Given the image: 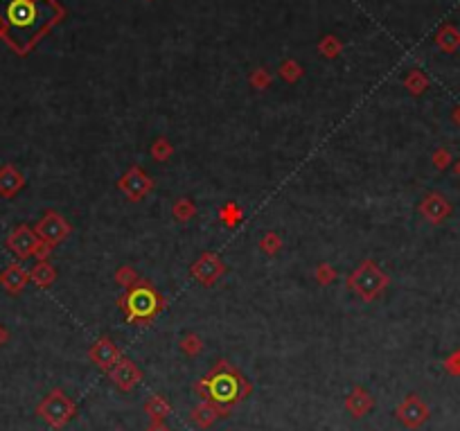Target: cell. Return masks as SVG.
Instances as JSON below:
<instances>
[{"label": "cell", "mask_w": 460, "mask_h": 431, "mask_svg": "<svg viewBox=\"0 0 460 431\" xmlns=\"http://www.w3.org/2000/svg\"><path fill=\"white\" fill-rule=\"evenodd\" d=\"M66 12L57 0H0V21L5 25V41L25 57Z\"/></svg>", "instance_id": "cell-1"}, {"label": "cell", "mask_w": 460, "mask_h": 431, "mask_svg": "<svg viewBox=\"0 0 460 431\" xmlns=\"http://www.w3.org/2000/svg\"><path fill=\"white\" fill-rule=\"evenodd\" d=\"M196 391L201 393L203 400L214 402L230 411L235 404H239L244 398H248L253 386L230 362L219 359L212 371L196 384Z\"/></svg>", "instance_id": "cell-2"}, {"label": "cell", "mask_w": 460, "mask_h": 431, "mask_svg": "<svg viewBox=\"0 0 460 431\" xmlns=\"http://www.w3.org/2000/svg\"><path fill=\"white\" fill-rule=\"evenodd\" d=\"M120 307L129 323H149L165 307V301L156 291V287L140 278L120 298Z\"/></svg>", "instance_id": "cell-3"}, {"label": "cell", "mask_w": 460, "mask_h": 431, "mask_svg": "<svg viewBox=\"0 0 460 431\" xmlns=\"http://www.w3.org/2000/svg\"><path fill=\"white\" fill-rule=\"evenodd\" d=\"M386 287H388V276L373 262V260H364L348 278V289L352 294H357L359 298L366 303L379 298Z\"/></svg>", "instance_id": "cell-4"}, {"label": "cell", "mask_w": 460, "mask_h": 431, "mask_svg": "<svg viewBox=\"0 0 460 431\" xmlns=\"http://www.w3.org/2000/svg\"><path fill=\"white\" fill-rule=\"evenodd\" d=\"M36 416H39L45 425L52 429H63L68 422L77 416V404L66 391L52 389L36 407Z\"/></svg>", "instance_id": "cell-5"}, {"label": "cell", "mask_w": 460, "mask_h": 431, "mask_svg": "<svg viewBox=\"0 0 460 431\" xmlns=\"http://www.w3.org/2000/svg\"><path fill=\"white\" fill-rule=\"evenodd\" d=\"M70 230H72V226L61 217L57 210H48L41 217V221L34 226L36 237H39L41 242H45L48 246L61 244V242L70 235Z\"/></svg>", "instance_id": "cell-6"}, {"label": "cell", "mask_w": 460, "mask_h": 431, "mask_svg": "<svg viewBox=\"0 0 460 431\" xmlns=\"http://www.w3.org/2000/svg\"><path fill=\"white\" fill-rule=\"evenodd\" d=\"M395 418L409 429H420L429 420V407L418 395H406L404 402L395 409Z\"/></svg>", "instance_id": "cell-7"}, {"label": "cell", "mask_w": 460, "mask_h": 431, "mask_svg": "<svg viewBox=\"0 0 460 431\" xmlns=\"http://www.w3.org/2000/svg\"><path fill=\"white\" fill-rule=\"evenodd\" d=\"M39 244H41V239L36 237L34 228L25 226V223H23V226H16L12 233H9V237H7V248L12 251V253L18 260L32 257L36 253V248H39Z\"/></svg>", "instance_id": "cell-8"}, {"label": "cell", "mask_w": 460, "mask_h": 431, "mask_svg": "<svg viewBox=\"0 0 460 431\" xmlns=\"http://www.w3.org/2000/svg\"><path fill=\"white\" fill-rule=\"evenodd\" d=\"M117 187L129 196V201H140V199H144L149 192H151V187H153V181L149 178V174L144 172L142 167H131L129 172H126L122 178H120V183H117Z\"/></svg>", "instance_id": "cell-9"}, {"label": "cell", "mask_w": 460, "mask_h": 431, "mask_svg": "<svg viewBox=\"0 0 460 431\" xmlns=\"http://www.w3.org/2000/svg\"><path fill=\"white\" fill-rule=\"evenodd\" d=\"M88 359L99 368V371L108 373L122 359V353H120V348H117L111 339L104 337V339H99V341H95L93 346H90Z\"/></svg>", "instance_id": "cell-10"}, {"label": "cell", "mask_w": 460, "mask_h": 431, "mask_svg": "<svg viewBox=\"0 0 460 431\" xmlns=\"http://www.w3.org/2000/svg\"><path fill=\"white\" fill-rule=\"evenodd\" d=\"M108 377H111V382L117 386L120 391H124V393H129V391H133L135 386H138L140 382H142V371L138 366H135L131 359H120L111 371H108Z\"/></svg>", "instance_id": "cell-11"}, {"label": "cell", "mask_w": 460, "mask_h": 431, "mask_svg": "<svg viewBox=\"0 0 460 431\" xmlns=\"http://www.w3.org/2000/svg\"><path fill=\"white\" fill-rule=\"evenodd\" d=\"M223 271H225V267H223V262L214 253H203L192 264V276L201 285H205V287L214 285L223 276Z\"/></svg>", "instance_id": "cell-12"}, {"label": "cell", "mask_w": 460, "mask_h": 431, "mask_svg": "<svg viewBox=\"0 0 460 431\" xmlns=\"http://www.w3.org/2000/svg\"><path fill=\"white\" fill-rule=\"evenodd\" d=\"M420 212H422V217L427 219V221H431V223H442V221H445L449 214H451V203H449L442 194L431 192V194H427V196L422 199Z\"/></svg>", "instance_id": "cell-13"}, {"label": "cell", "mask_w": 460, "mask_h": 431, "mask_svg": "<svg viewBox=\"0 0 460 431\" xmlns=\"http://www.w3.org/2000/svg\"><path fill=\"white\" fill-rule=\"evenodd\" d=\"M27 282H30V271H27V269L23 264H18V262L7 264L3 269V273H0V287H3V289L7 294H12V296L21 294Z\"/></svg>", "instance_id": "cell-14"}, {"label": "cell", "mask_w": 460, "mask_h": 431, "mask_svg": "<svg viewBox=\"0 0 460 431\" xmlns=\"http://www.w3.org/2000/svg\"><path fill=\"white\" fill-rule=\"evenodd\" d=\"M225 416H228V409H223V407H219V404H214V402L203 400L196 409H192V413H189V420H192V425L201 427V429H207V427L212 425V422H216L219 418H225Z\"/></svg>", "instance_id": "cell-15"}, {"label": "cell", "mask_w": 460, "mask_h": 431, "mask_svg": "<svg viewBox=\"0 0 460 431\" xmlns=\"http://www.w3.org/2000/svg\"><path fill=\"white\" fill-rule=\"evenodd\" d=\"M373 407H375V398L364 389V386L352 389V393L346 398V409L352 418H364L366 413L373 411Z\"/></svg>", "instance_id": "cell-16"}, {"label": "cell", "mask_w": 460, "mask_h": 431, "mask_svg": "<svg viewBox=\"0 0 460 431\" xmlns=\"http://www.w3.org/2000/svg\"><path fill=\"white\" fill-rule=\"evenodd\" d=\"M25 178L14 165H3L0 167V194L3 196H14L18 190H23Z\"/></svg>", "instance_id": "cell-17"}, {"label": "cell", "mask_w": 460, "mask_h": 431, "mask_svg": "<svg viewBox=\"0 0 460 431\" xmlns=\"http://www.w3.org/2000/svg\"><path fill=\"white\" fill-rule=\"evenodd\" d=\"M30 280L45 289V287H50L54 280H57V271H54V267L48 262V260H39L32 269H30Z\"/></svg>", "instance_id": "cell-18"}, {"label": "cell", "mask_w": 460, "mask_h": 431, "mask_svg": "<svg viewBox=\"0 0 460 431\" xmlns=\"http://www.w3.org/2000/svg\"><path fill=\"white\" fill-rule=\"evenodd\" d=\"M436 46L442 52H456L460 48V30L449 23L442 25V28L436 32Z\"/></svg>", "instance_id": "cell-19"}, {"label": "cell", "mask_w": 460, "mask_h": 431, "mask_svg": "<svg viewBox=\"0 0 460 431\" xmlns=\"http://www.w3.org/2000/svg\"><path fill=\"white\" fill-rule=\"evenodd\" d=\"M144 411H147V416L151 420H165L171 413V407L162 395H153V398H149L147 404H144Z\"/></svg>", "instance_id": "cell-20"}, {"label": "cell", "mask_w": 460, "mask_h": 431, "mask_svg": "<svg viewBox=\"0 0 460 431\" xmlns=\"http://www.w3.org/2000/svg\"><path fill=\"white\" fill-rule=\"evenodd\" d=\"M404 88L411 95H422L429 88V77L422 73V70H411L404 79Z\"/></svg>", "instance_id": "cell-21"}, {"label": "cell", "mask_w": 460, "mask_h": 431, "mask_svg": "<svg viewBox=\"0 0 460 431\" xmlns=\"http://www.w3.org/2000/svg\"><path fill=\"white\" fill-rule=\"evenodd\" d=\"M178 348L183 350L187 357H196V355L203 353V339L198 335H194V332H189V335H185L183 339H180Z\"/></svg>", "instance_id": "cell-22"}, {"label": "cell", "mask_w": 460, "mask_h": 431, "mask_svg": "<svg viewBox=\"0 0 460 431\" xmlns=\"http://www.w3.org/2000/svg\"><path fill=\"white\" fill-rule=\"evenodd\" d=\"M341 50H343V43H341L337 37H334V34H327V37H323L321 43H318V52H321L323 57H327V59L339 57Z\"/></svg>", "instance_id": "cell-23"}, {"label": "cell", "mask_w": 460, "mask_h": 431, "mask_svg": "<svg viewBox=\"0 0 460 431\" xmlns=\"http://www.w3.org/2000/svg\"><path fill=\"white\" fill-rule=\"evenodd\" d=\"M171 212H174V217H176L178 221H187V219H192L194 214H196V205L189 201L187 196H183V199L174 203Z\"/></svg>", "instance_id": "cell-24"}, {"label": "cell", "mask_w": 460, "mask_h": 431, "mask_svg": "<svg viewBox=\"0 0 460 431\" xmlns=\"http://www.w3.org/2000/svg\"><path fill=\"white\" fill-rule=\"evenodd\" d=\"M138 280H140V276L133 267H120L115 271V282L124 287V289H129V287H133Z\"/></svg>", "instance_id": "cell-25"}, {"label": "cell", "mask_w": 460, "mask_h": 431, "mask_svg": "<svg viewBox=\"0 0 460 431\" xmlns=\"http://www.w3.org/2000/svg\"><path fill=\"white\" fill-rule=\"evenodd\" d=\"M280 77H282L284 82L293 84V82H298V79L303 77V68L298 66V61H293V59H287L284 64L280 66Z\"/></svg>", "instance_id": "cell-26"}, {"label": "cell", "mask_w": 460, "mask_h": 431, "mask_svg": "<svg viewBox=\"0 0 460 431\" xmlns=\"http://www.w3.org/2000/svg\"><path fill=\"white\" fill-rule=\"evenodd\" d=\"M259 248L264 251L266 255H275L280 248H282V239H280L278 233H266L259 242Z\"/></svg>", "instance_id": "cell-27"}, {"label": "cell", "mask_w": 460, "mask_h": 431, "mask_svg": "<svg viewBox=\"0 0 460 431\" xmlns=\"http://www.w3.org/2000/svg\"><path fill=\"white\" fill-rule=\"evenodd\" d=\"M219 217H221V221L225 223V226L232 228V226H237V223L241 221V210L235 203H228V205H223V208H221Z\"/></svg>", "instance_id": "cell-28"}, {"label": "cell", "mask_w": 460, "mask_h": 431, "mask_svg": "<svg viewBox=\"0 0 460 431\" xmlns=\"http://www.w3.org/2000/svg\"><path fill=\"white\" fill-rule=\"evenodd\" d=\"M271 79H273V77H271L269 70L257 68V70H253V73H250V79H248V82H250L253 88H257V91H264L266 86H271Z\"/></svg>", "instance_id": "cell-29"}, {"label": "cell", "mask_w": 460, "mask_h": 431, "mask_svg": "<svg viewBox=\"0 0 460 431\" xmlns=\"http://www.w3.org/2000/svg\"><path fill=\"white\" fill-rule=\"evenodd\" d=\"M171 151H174V147L169 145V140L167 138H158L156 142H153V147H151V156L156 158V160H167L171 156Z\"/></svg>", "instance_id": "cell-30"}, {"label": "cell", "mask_w": 460, "mask_h": 431, "mask_svg": "<svg viewBox=\"0 0 460 431\" xmlns=\"http://www.w3.org/2000/svg\"><path fill=\"white\" fill-rule=\"evenodd\" d=\"M334 278H337V271H334L330 264H318V269H316V280L321 285H330Z\"/></svg>", "instance_id": "cell-31"}, {"label": "cell", "mask_w": 460, "mask_h": 431, "mask_svg": "<svg viewBox=\"0 0 460 431\" xmlns=\"http://www.w3.org/2000/svg\"><path fill=\"white\" fill-rule=\"evenodd\" d=\"M449 163H451V154H449L447 149H442V147H440V149L436 151V154H433V165H436L438 169H445Z\"/></svg>", "instance_id": "cell-32"}, {"label": "cell", "mask_w": 460, "mask_h": 431, "mask_svg": "<svg viewBox=\"0 0 460 431\" xmlns=\"http://www.w3.org/2000/svg\"><path fill=\"white\" fill-rule=\"evenodd\" d=\"M445 368H447V371H449L451 375H460V350L447 359V362H445Z\"/></svg>", "instance_id": "cell-33"}, {"label": "cell", "mask_w": 460, "mask_h": 431, "mask_svg": "<svg viewBox=\"0 0 460 431\" xmlns=\"http://www.w3.org/2000/svg\"><path fill=\"white\" fill-rule=\"evenodd\" d=\"M147 431H169V427L165 425V420H151Z\"/></svg>", "instance_id": "cell-34"}, {"label": "cell", "mask_w": 460, "mask_h": 431, "mask_svg": "<svg viewBox=\"0 0 460 431\" xmlns=\"http://www.w3.org/2000/svg\"><path fill=\"white\" fill-rule=\"evenodd\" d=\"M7 339H9V332H7L3 326H0V346H5V344H7Z\"/></svg>", "instance_id": "cell-35"}, {"label": "cell", "mask_w": 460, "mask_h": 431, "mask_svg": "<svg viewBox=\"0 0 460 431\" xmlns=\"http://www.w3.org/2000/svg\"><path fill=\"white\" fill-rule=\"evenodd\" d=\"M454 120H456V122H458V124H460V109H458V111H456V113H454Z\"/></svg>", "instance_id": "cell-36"}, {"label": "cell", "mask_w": 460, "mask_h": 431, "mask_svg": "<svg viewBox=\"0 0 460 431\" xmlns=\"http://www.w3.org/2000/svg\"><path fill=\"white\" fill-rule=\"evenodd\" d=\"M456 169H458V174H460V163H458V167H456Z\"/></svg>", "instance_id": "cell-37"}]
</instances>
